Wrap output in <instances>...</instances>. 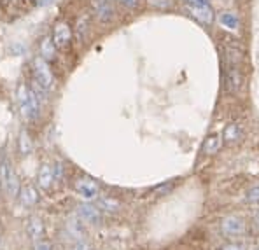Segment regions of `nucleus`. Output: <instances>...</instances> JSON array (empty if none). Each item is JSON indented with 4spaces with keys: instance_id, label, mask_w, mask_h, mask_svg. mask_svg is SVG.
Masks as SVG:
<instances>
[{
    "instance_id": "nucleus-9",
    "label": "nucleus",
    "mask_w": 259,
    "mask_h": 250,
    "mask_svg": "<svg viewBox=\"0 0 259 250\" xmlns=\"http://www.w3.org/2000/svg\"><path fill=\"white\" fill-rule=\"evenodd\" d=\"M93 11L102 23H109L114 18V7L110 0H93Z\"/></svg>"
},
{
    "instance_id": "nucleus-13",
    "label": "nucleus",
    "mask_w": 259,
    "mask_h": 250,
    "mask_svg": "<svg viewBox=\"0 0 259 250\" xmlns=\"http://www.w3.org/2000/svg\"><path fill=\"white\" fill-rule=\"evenodd\" d=\"M20 199L25 207H33V205L39 203V191H37L33 185H23L20 191Z\"/></svg>"
},
{
    "instance_id": "nucleus-4",
    "label": "nucleus",
    "mask_w": 259,
    "mask_h": 250,
    "mask_svg": "<svg viewBox=\"0 0 259 250\" xmlns=\"http://www.w3.org/2000/svg\"><path fill=\"white\" fill-rule=\"evenodd\" d=\"M247 224L242 217L238 215H226V217L221 221V233L226 238H238L245 233Z\"/></svg>"
},
{
    "instance_id": "nucleus-11",
    "label": "nucleus",
    "mask_w": 259,
    "mask_h": 250,
    "mask_svg": "<svg viewBox=\"0 0 259 250\" xmlns=\"http://www.w3.org/2000/svg\"><path fill=\"white\" fill-rule=\"evenodd\" d=\"M26 233H28V238L32 241H39L44 238V233H46V227H44V222L40 217H30L28 222H26Z\"/></svg>"
},
{
    "instance_id": "nucleus-24",
    "label": "nucleus",
    "mask_w": 259,
    "mask_h": 250,
    "mask_svg": "<svg viewBox=\"0 0 259 250\" xmlns=\"http://www.w3.org/2000/svg\"><path fill=\"white\" fill-rule=\"evenodd\" d=\"M86 28H88V20L86 18H81L77 23V30H75V33H77V39L79 40H82V33L86 32Z\"/></svg>"
},
{
    "instance_id": "nucleus-27",
    "label": "nucleus",
    "mask_w": 259,
    "mask_h": 250,
    "mask_svg": "<svg viewBox=\"0 0 259 250\" xmlns=\"http://www.w3.org/2000/svg\"><path fill=\"white\" fill-rule=\"evenodd\" d=\"M53 170H55V179L56 180H60L63 177V166H62V163H55L53 165Z\"/></svg>"
},
{
    "instance_id": "nucleus-28",
    "label": "nucleus",
    "mask_w": 259,
    "mask_h": 250,
    "mask_svg": "<svg viewBox=\"0 0 259 250\" xmlns=\"http://www.w3.org/2000/svg\"><path fill=\"white\" fill-rule=\"evenodd\" d=\"M117 2H119L121 6L128 7V9H135V7L140 4V0H117Z\"/></svg>"
},
{
    "instance_id": "nucleus-14",
    "label": "nucleus",
    "mask_w": 259,
    "mask_h": 250,
    "mask_svg": "<svg viewBox=\"0 0 259 250\" xmlns=\"http://www.w3.org/2000/svg\"><path fill=\"white\" fill-rule=\"evenodd\" d=\"M14 175H16V173H14L9 159H7V158L0 159V185L4 187V191L7 189V185H9V182L13 180Z\"/></svg>"
},
{
    "instance_id": "nucleus-23",
    "label": "nucleus",
    "mask_w": 259,
    "mask_h": 250,
    "mask_svg": "<svg viewBox=\"0 0 259 250\" xmlns=\"http://www.w3.org/2000/svg\"><path fill=\"white\" fill-rule=\"evenodd\" d=\"M33 250H53L51 241L48 240H39V241H33Z\"/></svg>"
},
{
    "instance_id": "nucleus-20",
    "label": "nucleus",
    "mask_w": 259,
    "mask_h": 250,
    "mask_svg": "<svg viewBox=\"0 0 259 250\" xmlns=\"http://www.w3.org/2000/svg\"><path fill=\"white\" fill-rule=\"evenodd\" d=\"M219 23L224 26L226 30H237L238 28V16L235 13H230V11H226V13H223L219 16Z\"/></svg>"
},
{
    "instance_id": "nucleus-6",
    "label": "nucleus",
    "mask_w": 259,
    "mask_h": 250,
    "mask_svg": "<svg viewBox=\"0 0 259 250\" xmlns=\"http://www.w3.org/2000/svg\"><path fill=\"white\" fill-rule=\"evenodd\" d=\"M53 42L56 49H67L72 42V30L65 21H60L53 28Z\"/></svg>"
},
{
    "instance_id": "nucleus-5",
    "label": "nucleus",
    "mask_w": 259,
    "mask_h": 250,
    "mask_svg": "<svg viewBox=\"0 0 259 250\" xmlns=\"http://www.w3.org/2000/svg\"><path fill=\"white\" fill-rule=\"evenodd\" d=\"M75 215L77 219H81L82 222L91 226H97L102 222V210L98 208V205H93L90 202H84L75 207Z\"/></svg>"
},
{
    "instance_id": "nucleus-32",
    "label": "nucleus",
    "mask_w": 259,
    "mask_h": 250,
    "mask_svg": "<svg viewBox=\"0 0 259 250\" xmlns=\"http://www.w3.org/2000/svg\"><path fill=\"white\" fill-rule=\"evenodd\" d=\"M51 0H39V6H46V4H49Z\"/></svg>"
},
{
    "instance_id": "nucleus-26",
    "label": "nucleus",
    "mask_w": 259,
    "mask_h": 250,
    "mask_svg": "<svg viewBox=\"0 0 259 250\" xmlns=\"http://www.w3.org/2000/svg\"><path fill=\"white\" fill-rule=\"evenodd\" d=\"M70 250H93V247H91V245L84 240V241H77V243H74V247H72Z\"/></svg>"
},
{
    "instance_id": "nucleus-25",
    "label": "nucleus",
    "mask_w": 259,
    "mask_h": 250,
    "mask_svg": "<svg viewBox=\"0 0 259 250\" xmlns=\"http://www.w3.org/2000/svg\"><path fill=\"white\" fill-rule=\"evenodd\" d=\"M221 250H245L242 243H235V241H231V243H226L221 247Z\"/></svg>"
},
{
    "instance_id": "nucleus-34",
    "label": "nucleus",
    "mask_w": 259,
    "mask_h": 250,
    "mask_svg": "<svg viewBox=\"0 0 259 250\" xmlns=\"http://www.w3.org/2000/svg\"><path fill=\"white\" fill-rule=\"evenodd\" d=\"M11 2V0H4V4H9Z\"/></svg>"
},
{
    "instance_id": "nucleus-8",
    "label": "nucleus",
    "mask_w": 259,
    "mask_h": 250,
    "mask_svg": "<svg viewBox=\"0 0 259 250\" xmlns=\"http://www.w3.org/2000/svg\"><path fill=\"white\" fill-rule=\"evenodd\" d=\"M65 233L70 240H74L75 243L77 241H84L86 240V227L82 224L81 219H72L65 224Z\"/></svg>"
},
{
    "instance_id": "nucleus-10",
    "label": "nucleus",
    "mask_w": 259,
    "mask_h": 250,
    "mask_svg": "<svg viewBox=\"0 0 259 250\" xmlns=\"http://www.w3.org/2000/svg\"><path fill=\"white\" fill-rule=\"evenodd\" d=\"M188 9L194 20L203 23V25H210L214 21V11L210 6H189L188 4Z\"/></svg>"
},
{
    "instance_id": "nucleus-29",
    "label": "nucleus",
    "mask_w": 259,
    "mask_h": 250,
    "mask_svg": "<svg viewBox=\"0 0 259 250\" xmlns=\"http://www.w3.org/2000/svg\"><path fill=\"white\" fill-rule=\"evenodd\" d=\"M152 6H158V7H170V0H151Z\"/></svg>"
},
{
    "instance_id": "nucleus-12",
    "label": "nucleus",
    "mask_w": 259,
    "mask_h": 250,
    "mask_svg": "<svg viewBox=\"0 0 259 250\" xmlns=\"http://www.w3.org/2000/svg\"><path fill=\"white\" fill-rule=\"evenodd\" d=\"M55 170H53V165H42L39 168V175H37V182H39V187L48 191L49 187L55 182Z\"/></svg>"
},
{
    "instance_id": "nucleus-7",
    "label": "nucleus",
    "mask_w": 259,
    "mask_h": 250,
    "mask_svg": "<svg viewBox=\"0 0 259 250\" xmlns=\"http://www.w3.org/2000/svg\"><path fill=\"white\" fill-rule=\"evenodd\" d=\"M224 82H226V88L230 93H238L243 86V74L240 67H228L226 74H224Z\"/></svg>"
},
{
    "instance_id": "nucleus-22",
    "label": "nucleus",
    "mask_w": 259,
    "mask_h": 250,
    "mask_svg": "<svg viewBox=\"0 0 259 250\" xmlns=\"http://www.w3.org/2000/svg\"><path fill=\"white\" fill-rule=\"evenodd\" d=\"M245 202L250 205H259V184H254L245 192Z\"/></svg>"
},
{
    "instance_id": "nucleus-1",
    "label": "nucleus",
    "mask_w": 259,
    "mask_h": 250,
    "mask_svg": "<svg viewBox=\"0 0 259 250\" xmlns=\"http://www.w3.org/2000/svg\"><path fill=\"white\" fill-rule=\"evenodd\" d=\"M16 102L20 107L21 117L25 121H33L39 117L40 114V100L32 88H28L26 84H20L16 91Z\"/></svg>"
},
{
    "instance_id": "nucleus-18",
    "label": "nucleus",
    "mask_w": 259,
    "mask_h": 250,
    "mask_svg": "<svg viewBox=\"0 0 259 250\" xmlns=\"http://www.w3.org/2000/svg\"><path fill=\"white\" fill-rule=\"evenodd\" d=\"M18 149H20L21 156H28V154H32L33 142H32V138H30V135L26 130H21L20 138H18Z\"/></svg>"
},
{
    "instance_id": "nucleus-3",
    "label": "nucleus",
    "mask_w": 259,
    "mask_h": 250,
    "mask_svg": "<svg viewBox=\"0 0 259 250\" xmlns=\"http://www.w3.org/2000/svg\"><path fill=\"white\" fill-rule=\"evenodd\" d=\"M74 191L81 196L84 202H97L100 198V185L97 180L90 179V177H81L74 182Z\"/></svg>"
},
{
    "instance_id": "nucleus-17",
    "label": "nucleus",
    "mask_w": 259,
    "mask_h": 250,
    "mask_svg": "<svg viewBox=\"0 0 259 250\" xmlns=\"http://www.w3.org/2000/svg\"><path fill=\"white\" fill-rule=\"evenodd\" d=\"M40 56L46 62H53L56 56V45L53 42V37H44L40 42Z\"/></svg>"
},
{
    "instance_id": "nucleus-15",
    "label": "nucleus",
    "mask_w": 259,
    "mask_h": 250,
    "mask_svg": "<svg viewBox=\"0 0 259 250\" xmlns=\"http://www.w3.org/2000/svg\"><path fill=\"white\" fill-rule=\"evenodd\" d=\"M221 145H223V136L217 135V133H212V135H208L207 138H205L203 153L207 154V156H214L217 151L221 149Z\"/></svg>"
},
{
    "instance_id": "nucleus-21",
    "label": "nucleus",
    "mask_w": 259,
    "mask_h": 250,
    "mask_svg": "<svg viewBox=\"0 0 259 250\" xmlns=\"http://www.w3.org/2000/svg\"><path fill=\"white\" fill-rule=\"evenodd\" d=\"M228 62L233 67H240L243 62V53L238 47H228Z\"/></svg>"
},
{
    "instance_id": "nucleus-35",
    "label": "nucleus",
    "mask_w": 259,
    "mask_h": 250,
    "mask_svg": "<svg viewBox=\"0 0 259 250\" xmlns=\"http://www.w3.org/2000/svg\"><path fill=\"white\" fill-rule=\"evenodd\" d=\"M28 2H33V0H28Z\"/></svg>"
},
{
    "instance_id": "nucleus-33",
    "label": "nucleus",
    "mask_w": 259,
    "mask_h": 250,
    "mask_svg": "<svg viewBox=\"0 0 259 250\" xmlns=\"http://www.w3.org/2000/svg\"><path fill=\"white\" fill-rule=\"evenodd\" d=\"M223 2H224V4H230V2H231V0H223Z\"/></svg>"
},
{
    "instance_id": "nucleus-16",
    "label": "nucleus",
    "mask_w": 259,
    "mask_h": 250,
    "mask_svg": "<svg viewBox=\"0 0 259 250\" xmlns=\"http://www.w3.org/2000/svg\"><path fill=\"white\" fill-rule=\"evenodd\" d=\"M97 205L102 212H107V214H116V212L121 210V203L117 199L110 198V196H100L97 199Z\"/></svg>"
},
{
    "instance_id": "nucleus-19",
    "label": "nucleus",
    "mask_w": 259,
    "mask_h": 250,
    "mask_svg": "<svg viewBox=\"0 0 259 250\" xmlns=\"http://www.w3.org/2000/svg\"><path fill=\"white\" fill-rule=\"evenodd\" d=\"M240 133H242V130H240V124L238 123H230L226 128H224V133H223V140L228 143H233L237 142L240 138Z\"/></svg>"
},
{
    "instance_id": "nucleus-30",
    "label": "nucleus",
    "mask_w": 259,
    "mask_h": 250,
    "mask_svg": "<svg viewBox=\"0 0 259 250\" xmlns=\"http://www.w3.org/2000/svg\"><path fill=\"white\" fill-rule=\"evenodd\" d=\"M189 6H210L208 0H188Z\"/></svg>"
},
{
    "instance_id": "nucleus-2",
    "label": "nucleus",
    "mask_w": 259,
    "mask_h": 250,
    "mask_svg": "<svg viewBox=\"0 0 259 250\" xmlns=\"http://www.w3.org/2000/svg\"><path fill=\"white\" fill-rule=\"evenodd\" d=\"M33 81L39 86H42L46 91H51L55 86V77H53V72L49 68V63L46 62L42 56H37L33 58Z\"/></svg>"
},
{
    "instance_id": "nucleus-31",
    "label": "nucleus",
    "mask_w": 259,
    "mask_h": 250,
    "mask_svg": "<svg viewBox=\"0 0 259 250\" xmlns=\"http://www.w3.org/2000/svg\"><path fill=\"white\" fill-rule=\"evenodd\" d=\"M254 224H256V227L259 229V212H257L256 215H254Z\"/></svg>"
}]
</instances>
